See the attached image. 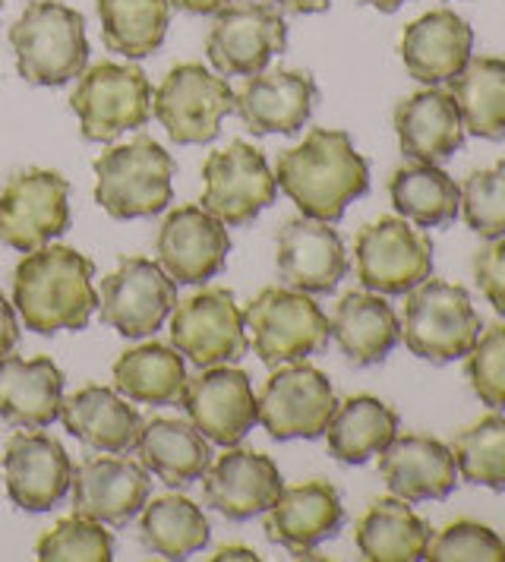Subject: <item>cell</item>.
<instances>
[{
    "label": "cell",
    "mask_w": 505,
    "mask_h": 562,
    "mask_svg": "<svg viewBox=\"0 0 505 562\" xmlns=\"http://www.w3.org/2000/svg\"><path fill=\"white\" fill-rule=\"evenodd\" d=\"M70 108L79 117V130L92 143H111L121 133L139 130L152 117L149 77L136 64L101 60L82 70L70 95Z\"/></svg>",
    "instance_id": "cell-8"
},
{
    "label": "cell",
    "mask_w": 505,
    "mask_h": 562,
    "mask_svg": "<svg viewBox=\"0 0 505 562\" xmlns=\"http://www.w3.org/2000/svg\"><path fill=\"white\" fill-rule=\"evenodd\" d=\"M357 279L367 291L399 297L433 276V240L407 218H379L354 240Z\"/></svg>",
    "instance_id": "cell-9"
},
{
    "label": "cell",
    "mask_w": 505,
    "mask_h": 562,
    "mask_svg": "<svg viewBox=\"0 0 505 562\" xmlns=\"http://www.w3.org/2000/svg\"><path fill=\"white\" fill-rule=\"evenodd\" d=\"M155 254L158 266L177 284H209L225 269L231 237L225 225L202 205H177L158 225Z\"/></svg>",
    "instance_id": "cell-17"
},
{
    "label": "cell",
    "mask_w": 505,
    "mask_h": 562,
    "mask_svg": "<svg viewBox=\"0 0 505 562\" xmlns=\"http://www.w3.org/2000/svg\"><path fill=\"white\" fill-rule=\"evenodd\" d=\"M468 380L486 408H505V323L478 335L468 351Z\"/></svg>",
    "instance_id": "cell-42"
},
{
    "label": "cell",
    "mask_w": 505,
    "mask_h": 562,
    "mask_svg": "<svg viewBox=\"0 0 505 562\" xmlns=\"http://www.w3.org/2000/svg\"><path fill=\"white\" fill-rule=\"evenodd\" d=\"M427 521L399 496H382L360 515L354 540L363 560L373 562H420L429 547Z\"/></svg>",
    "instance_id": "cell-31"
},
{
    "label": "cell",
    "mask_w": 505,
    "mask_h": 562,
    "mask_svg": "<svg viewBox=\"0 0 505 562\" xmlns=\"http://www.w3.org/2000/svg\"><path fill=\"white\" fill-rule=\"evenodd\" d=\"M399 146L411 161L439 165L464 146V121L449 89L427 86L395 108Z\"/></svg>",
    "instance_id": "cell-26"
},
{
    "label": "cell",
    "mask_w": 505,
    "mask_h": 562,
    "mask_svg": "<svg viewBox=\"0 0 505 562\" xmlns=\"http://www.w3.org/2000/svg\"><path fill=\"white\" fill-rule=\"evenodd\" d=\"M328 326L354 367H377L402 341V319L377 291H348L335 304Z\"/></svg>",
    "instance_id": "cell-28"
},
{
    "label": "cell",
    "mask_w": 505,
    "mask_h": 562,
    "mask_svg": "<svg viewBox=\"0 0 505 562\" xmlns=\"http://www.w3.org/2000/svg\"><path fill=\"white\" fill-rule=\"evenodd\" d=\"M461 215L483 240L505 234V158L474 171L461 187Z\"/></svg>",
    "instance_id": "cell-40"
},
{
    "label": "cell",
    "mask_w": 505,
    "mask_h": 562,
    "mask_svg": "<svg viewBox=\"0 0 505 562\" xmlns=\"http://www.w3.org/2000/svg\"><path fill=\"white\" fill-rule=\"evenodd\" d=\"M64 373L50 358L0 360V417L20 430H42L60 420Z\"/></svg>",
    "instance_id": "cell-27"
},
{
    "label": "cell",
    "mask_w": 505,
    "mask_h": 562,
    "mask_svg": "<svg viewBox=\"0 0 505 562\" xmlns=\"http://www.w3.org/2000/svg\"><path fill=\"white\" fill-rule=\"evenodd\" d=\"M276 180L301 215L335 225L370 190V165L345 130L313 127L301 146L278 155Z\"/></svg>",
    "instance_id": "cell-1"
},
{
    "label": "cell",
    "mask_w": 505,
    "mask_h": 562,
    "mask_svg": "<svg viewBox=\"0 0 505 562\" xmlns=\"http://www.w3.org/2000/svg\"><path fill=\"white\" fill-rule=\"evenodd\" d=\"M404 70L424 86L452 82L474 52V29L454 10H429L402 32Z\"/></svg>",
    "instance_id": "cell-25"
},
{
    "label": "cell",
    "mask_w": 505,
    "mask_h": 562,
    "mask_svg": "<svg viewBox=\"0 0 505 562\" xmlns=\"http://www.w3.org/2000/svg\"><path fill=\"white\" fill-rule=\"evenodd\" d=\"M316 102H319V86L306 70L266 67L247 77L240 92H234V114L256 136H269V133L291 136L310 121Z\"/></svg>",
    "instance_id": "cell-20"
},
{
    "label": "cell",
    "mask_w": 505,
    "mask_h": 562,
    "mask_svg": "<svg viewBox=\"0 0 505 562\" xmlns=\"http://www.w3.org/2000/svg\"><path fill=\"white\" fill-rule=\"evenodd\" d=\"M60 420L79 442L111 456L130 452L143 430L139 411L117 389L108 385H82L70 398H64Z\"/></svg>",
    "instance_id": "cell-29"
},
{
    "label": "cell",
    "mask_w": 505,
    "mask_h": 562,
    "mask_svg": "<svg viewBox=\"0 0 505 562\" xmlns=\"http://www.w3.org/2000/svg\"><path fill=\"white\" fill-rule=\"evenodd\" d=\"M399 414L382 398L373 395H351L338 402L326 427L328 452L341 464H363L379 456L399 436Z\"/></svg>",
    "instance_id": "cell-32"
},
{
    "label": "cell",
    "mask_w": 505,
    "mask_h": 562,
    "mask_svg": "<svg viewBox=\"0 0 505 562\" xmlns=\"http://www.w3.org/2000/svg\"><path fill=\"white\" fill-rule=\"evenodd\" d=\"M177 307V281L146 256H124L101 281V323L124 338L155 335Z\"/></svg>",
    "instance_id": "cell-12"
},
{
    "label": "cell",
    "mask_w": 505,
    "mask_h": 562,
    "mask_svg": "<svg viewBox=\"0 0 505 562\" xmlns=\"http://www.w3.org/2000/svg\"><path fill=\"white\" fill-rule=\"evenodd\" d=\"M187 363L175 345H139L114 360V389L139 405H180Z\"/></svg>",
    "instance_id": "cell-33"
},
{
    "label": "cell",
    "mask_w": 505,
    "mask_h": 562,
    "mask_svg": "<svg viewBox=\"0 0 505 562\" xmlns=\"http://www.w3.org/2000/svg\"><path fill=\"white\" fill-rule=\"evenodd\" d=\"M338 408L335 389L323 370L294 360L276 370L256 395V414L266 434L284 439H319Z\"/></svg>",
    "instance_id": "cell-11"
},
{
    "label": "cell",
    "mask_w": 505,
    "mask_h": 562,
    "mask_svg": "<svg viewBox=\"0 0 505 562\" xmlns=\"http://www.w3.org/2000/svg\"><path fill=\"white\" fill-rule=\"evenodd\" d=\"M345 506L341 493L328 481H303L281 486L272 509L266 512V537L288 553L316 550L341 531Z\"/></svg>",
    "instance_id": "cell-23"
},
{
    "label": "cell",
    "mask_w": 505,
    "mask_h": 562,
    "mask_svg": "<svg viewBox=\"0 0 505 562\" xmlns=\"http://www.w3.org/2000/svg\"><path fill=\"white\" fill-rule=\"evenodd\" d=\"M474 279L496 313H505V234L486 240L474 256Z\"/></svg>",
    "instance_id": "cell-43"
},
{
    "label": "cell",
    "mask_w": 505,
    "mask_h": 562,
    "mask_svg": "<svg viewBox=\"0 0 505 562\" xmlns=\"http://www.w3.org/2000/svg\"><path fill=\"white\" fill-rule=\"evenodd\" d=\"M288 48V23L272 3H227L205 35V57L222 77H252Z\"/></svg>",
    "instance_id": "cell-10"
},
{
    "label": "cell",
    "mask_w": 505,
    "mask_h": 562,
    "mask_svg": "<svg viewBox=\"0 0 505 562\" xmlns=\"http://www.w3.org/2000/svg\"><path fill=\"white\" fill-rule=\"evenodd\" d=\"M74 515L121 528L149 503V471L133 459L96 456L74 471Z\"/></svg>",
    "instance_id": "cell-22"
},
{
    "label": "cell",
    "mask_w": 505,
    "mask_h": 562,
    "mask_svg": "<svg viewBox=\"0 0 505 562\" xmlns=\"http://www.w3.org/2000/svg\"><path fill=\"white\" fill-rule=\"evenodd\" d=\"M101 42L130 60L155 54L171 26V0H99Z\"/></svg>",
    "instance_id": "cell-36"
},
{
    "label": "cell",
    "mask_w": 505,
    "mask_h": 562,
    "mask_svg": "<svg viewBox=\"0 0 505 562\" xmlns=\"http://www.w3.org/2000/svg\"><path fill=\"white\" fill-rule=\"evenodd\" d=\"M454 104L461 111L464 133L480 139L505 136V60L480 54L464 64V70L452 79Z\"/></svg>",
    "instance_id": "cell-35"
},
{
    "label": "cell",
    "mask_w": 505,
    "mask_h": 562,
    "mask_svg": "<svg viewBox=\"0 0 505 562\" xmlns=\"http://www.w3.org/2000/svg\"><path fill=\"white\" fill-rule=\"evenodd\" d=\"M180 408L190 424L215 446H237L259 424L250 376L237 367H205L200 376L187 380Z\"/></svg>",
    "instance_id": "cell-16"
},
{
    "label": "cell",
    "mask_w": 505,
    "mask_h": 562,
    "mask_svg": "<svg viewBox=\"0 0 505 562\" xmlns=\"http://www.w3.org/2000/svg\"><path fill=\"white\" fill-rule=\"evenodd\" d=\"M96 266L74 247H38L13 272V304L25 329L38 335L79 333L99 310Z\"/></svg>",
    "instance_id": "cell-2"
},
{
    "label": "cell",
    "mask_w": 505,
    "mask_h": 562,
    "mask_svg": "<svg viewBox=\"0 0 505 562\" xmlns=\"http://www.w3.org/2000/svg\"><path fill=\"white\" fill-rule=\"evenodd\" d=\"M276 247L278 279L303 294H332L351 269L338 231L306 215L281 225Z\"/></svg>",
    "instance_id": "cell-21"
},
{
    "label": "cell",
    "mask_w": 505,
    "mask_h": 562,
    "mask_svg": "<svg viewBox=\"0 0 505 562\" xmlns=\"http://www.w3.org/2000/svg\"><path fill=\"white\" fill-rule=\"evenodd\" d=\"M478 335L480 316L461 284L427 279L407 291L402 338L414 358L436 367L468 358Z\"/></svg>",
    "instance_id": "cell-5"
},
{
    "label": "cell",
    "mask_w": 505,
    "mask_h": 562,
    "mask_svg": "<svg viewBox=\"0 0 505 562\" xmlns=\"http://www.w3.org/2000/svg\"><path fill=\"white\" fill-rule=\"evenodd\" d=\"M171 345L200 370L234 363L250 348L244 310L225 288H209L177 301L171 313Z\"/></svg>",
    "instance_id": "cell-15"
},
{
    "label": "cell",
    "mask_w": 505,
    "mask_h": 562,
    "mask_svg": "<svg viewBox=\"0 0 505 562\" xmlns=\"http://www.w3.org/2000/svg\"><path fill=\"white\" fill-rule=\"evenodd\" d=\"M152 114L177 146H205L234 114V89L202 64H177L152 92Z\"/></svg>",
    "instance_id": "cell-7"
},
{
    "label": "cell",
    "mask_w": 505,
    "mask_h": 562,
    "mask_svg": "<svg viewBox=\"0 0 505 562\" xmlns=\"http://www.w3.org/2000/svg\"><path fill=\"white\" fill-rule=\"evenodd\" d=\"M360 3H367V7H377L379 13H395L399 7H404L407 0H360Z\"/></svg>",
    "instance_id": "cell-48"
},
{
    "label": "cell",
    "mask_w": 505,
    "mask_h": 562,
    "mask_svg": "<svg viewBox=\"0 0 505 562\" xmlns=\"http://www.w3.org/2000/svg\"><path fill=\"white\" fill-rule=\"evenodd\" d=\"M427 560L433 562H505V540L490 525L452 521L429 537Z\"/></svg>",
    "instance_id": "cell-41"
},
{
    "label": "cell",
    "mask_w": 505,
    "mask_h": 562,
    "mask_svg": "<svg viewBox=\"0 0 505 562\" xmlns=\"http://www.w3.org/2000/svg\"><path fill=\"white\" fill-rule=\"evenodd\" d=\"M171 3L180 7L183 13H193V16H215L231 0H171Z\"/></svg>",
    "instance_id": "cell-46"
},
{
    "label": "cell",
    "mask_w": 505,
    "mask_h": 562,
    "mask_svg": "<svg viewBox=\"0 0 505 562\" xmlns=\"http://www.w3.org/2000/svg\"><path fill=\"white\" fill-rule=\"evenodd\" d=\"M247 329L252 335L256 358L269 367L306 360L326 351L332 326L328 316L313 301L294 288H266L247 304Z\"/></svg>",
    "instance_id": "cell-6"
},
{
    "label": "cell",
    "mask_w": 505,
    "mask_h": 562,
    "mask_svg": "<svg viewBox=\"0 0 505 562\" xmlns=\"http://www.w3.org/2000/svg\"><path fill=\"white\" fill-rule=\"evenodd\" d=\"M202 183V209L231 228L250 225L278 196L276 171L269 168L266 155L240 139L205 158Z\"/></svg>",
    "instance_id": "cell-13"
},
{
    "label": "cell",
    "mask_w": 505,
    "mask_h": 562,
    "mask_svg": "<svg viewBox=\"0 0 505 562\" xmlns=\"http://www.w3.org/2000/svg\"><path fill=\"white\" fill-rule=\"evenodd\" d=\"M136 456L139 464L152 471L161 484L190 486L205 474L212 464L209 439L187 420L177 417H152L136 436Z\"/></svg>",
    "instance_id": "cell-30"
},
{
    "label": "cell",
    "mask_w": 505,
    "mask_h": 562,
    "mask_svg": "<svg viewBox=\"0 0 505 562\" xmlns=\"http://www.w3.org/2000/svg\"><path fill=\"white\" fill-rule=\"evenodd\" d=\"M379 474L392 496L404 503L449 499L458 484V464L452 449L433 436H395L379 452Z\"/></svg>",
    "instance_id": "cell-24"
},
{
    "label": "cell",
    "mask_w": 505,
    "mask_h": 562,
    "mask_svg": "<svg viewBox=\"0 0 505 562\" xmlns=\"http://www.w3.org/2000/svg\"><path fill=\"white\" fill-rule=\"evenodd\" d=\"M7 496L23 512L60 506L74 486V464L60 439L48 434H13L3 449Z\"/></svg>",
    "instance_id": "cell-18"
},
{
    "label": "cell",
    "mask_w": 505,
    "mask_h": 562,
    "mask_svg": "<svg viewBox=\"0 0 505 562\" xmlns=\"http://www.w3.org/2000/svg\"><path fill=\"white\" fill-rule=\"evenodd\" d=\"M35 557L42 562H111L114 537L96 518L74 515L42 535L35 543Z\"/></svg>",
    "instance_id": "cell-39"
},
{
    "label": "cell",
    "mask_w": 505,
    "mask_h": 562,
    "mask_svg": "<svg viewBox=\"0 0 505 562\" xmlns=\"http://www.w3.org/2000/svg\"><path fill=\"white\" fill-rule=\"evenodd\" d=\"M200 481L205 506L225 515L227 521H250L269 512L284 486L276 461L237 446H227L225 456L212 461Z\"/></svg>",
    "instance_id": "cell-19"
},
{
    "label": "cell",
    "mask_w": 505,
    "mask_h": 562,
    "mask_svg": "<svg viewBox=\"0 0 505 562\" xmlns=\"http://www.w3.org/2000/svg\"><path fill=\"white\" fill-rule=\"evenodd\" d=\"M452 456L458 474L468 484L505 490V417L490 414L478 424L458 430Z\"/></svg>",
    "instance_id": "cell-38"
},
{
    "label": "cell",
    "mask_w": 505,
    "mask_h": 562,
    "mask_svg": "<svg viewBox=\"0 0 505 562\" xmlns=\"http://www.w3.org/2000/svg\"><path fill=\"white\" fill-rule=\"evenodd\" d=\"M278 13H294V16H310V13H323L328 10L332 0H269Z\"/></svg>",
    "instance_id": "cell-45"
},
{
    "label": "cell",
    "mask_w": 505,
    "mask_h": 562,
    "mask_svg": "<svg viewBox=\"0 0 505 562\" xmlns=\"http://www.w3.org/2000/svg\"><path fill=\"white\" fill-rule=\"evenodd\" d=\"M16 74L32 86H67L89 67L82 13L60 0H32L10 26Z\"/></svg>",
    "instance_id": "cell-3"
},
{
    "label": "cell",
    "mask_w": 505,
    "mask_h": 562,
    "mask_svg": "<svg viewBox=\"0 0 505 562\" xmlns=\"http://www.w3.org/2000/svg\"><path fill=\"white\" fill-rule=\"evenodd\" d=\"M20 345V323H16V307L0 294V360L10 358Z\"/></svg>",
    "instance_id": "cell-44"
},
{
    "label": "cell",
    "mask_w": 505,
    "mask_h": 562,
    "mask_svg": "<svg viewBox=\"0 0 505 562\" xmlns=\"http://www.w3.org/2000/svg\"><path fill=\"white\" fill-rule=\"evenodd\" d=\"M96 203L117 222L152 218L175 196V158L149 136L114 146L96 158Z\"/></svg>",
    "instance_id": "cell-4"
},
{
    "label": "cell",
    "mask_w": 505,
    "mask_h": 562,
    "mask_svg": "<svg viewBox=\"0 0 505 562\" xmlns=\"http://www.w3.org/2000/svg\"><path fill=\"white\" fill-rule=\"evenodd\" d=\"M70 228V183L57 171L29 168L0 193V244L32 254Z\"/></svg>",
    "instance_id": "cell-14"
},
{
    "label": "cell",
    "mask_w": 505,
    "mask_h": 562,
    "mask_svg": "<svg viewBox=\"0 0 505 562\" xmlns=\"http://www.w3.org/2000/svg\"><path fill=\"white\" fill-rule=\"evenodd\" d=\"M212 528L202 509L187 496H158L143 506L139 543L165 560H187L209 547Z\"/></svg>",
    "instance_id": "cell-37"
},
{
    "label": "cell",
    "mask_w": 505,
    "mask_h": 562,
    "mask_svg": "<svg viewBox=\"0 0 505 562\" xmlns=\"http://www.w3.org/2000/svg\"><path fill=\"white\" fill-rule=\"evenodd\" d=\"M212 560H259L256 553H252L250 547H218L215 550V557Z\"/></svg>",
    "instance_id": "cell-47"
},
{
    "label": "cell",
    "mask_w": 505,
    "mask_h": 562,
    "mask_svg": "<svg viewBox=\"0 0 505 562\" xmlns=\"http://www.w3.org/2000/svg\"><path fill=\"white\" fill-rule=\"evenodd\" d=\"M389 196L395 212L417 228H439L458 218L461 187L439 165L411 161L389 178Z\"/></svg>",
    "instance_id": "cell-34"
},
{
    "label": "cell",
    "mask_w": 505,
    "mask_h": 562,
    "mask_svg": "<svg viewBox=\"0 0 505 562\" xmlns=\"http://www.w3.org/2000/svg\"><path fill=\"white\" fill-rule=\"evenodd\" d=\"M0 10H3V0H0Z\"/></svg>",
    "instance_id": "cell-49"
}]
</instances>
